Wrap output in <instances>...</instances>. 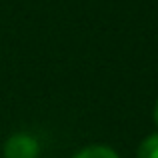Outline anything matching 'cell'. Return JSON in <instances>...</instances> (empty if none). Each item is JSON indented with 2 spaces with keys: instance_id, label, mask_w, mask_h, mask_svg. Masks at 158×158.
Segmentation results:
<instances>
[{
  "instance_id": "cell-1",
  "label": "cell",
  "mask_w": 158,
  "mask_h": 158,
  "mask_svg": "<svg viewBox=\"0 0 158 158\" xmlns=\"http://www.w3.org/2000/svg\"><path fill=\"white\" fill-rule=\"evenodd\" d=\"M6 158H36L38 156V142L30 134H14L4 146Z\"/></svg>"
},
{
  "instance_id": "cell-2",
  "label": "cell",
  "mask_w": 158,
  "mask_h": 158,
  "mask_svg": "<svg viewBox=\"0 0 158 158\" xmlns=\"http://www.w3.org/2000/svg\"><path fill=\"white\" fill-rule=\"evenodd\" d=\"M74 158H118V156L108 146H88L84 150H80Z\"/></svg>"
},
{
  "instance_id": "cell-4",
  "label": "cell",
  "mask_w": 158,
  "mask_h": 158,
  "mask_svg": "<svg viewBox=\"0 0 158 158\" xmlns=\"http://www.w3.org/2000/svg\"><path fill=\"white\" fill-rule=\"evenodd\" d=\"M154 120H156V124H158V102H156V106H154Z\"/></svg>"
},
{
  "instance_id": "cell-3",
  "label": "cell",
  "mask_w": 158,
  "mask_h": 158,
  "mask_svg": "<svg viewBox=\"0 0 158 158\" xmlns=\"http://www.w3.org/2000/svg\"><path fill=\"white\" fill-rule=\"evenodd\" d=\"M138 158H158V134H152L140 144Z\"/></svg>"
}]
</instances>
